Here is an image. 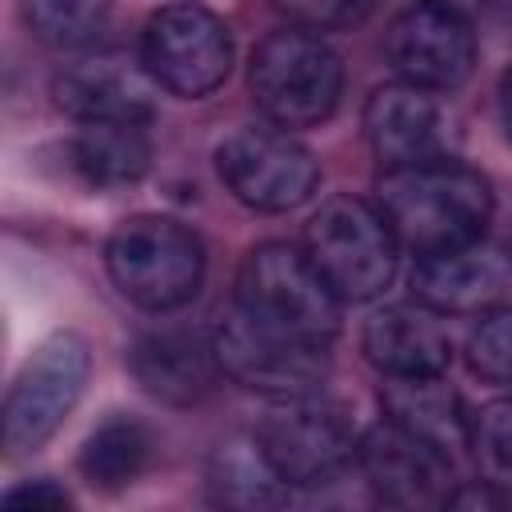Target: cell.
<instances>
[{
	"instance_id": "cell-28",
	"label": "cell",
	"mask_w": 512,
	"mask_h": 512,
	"mask_svg": "<svg viewBox=\"0 0 512 512\" xmlns=\"http://www.w3.org/2000/svg\"><path fill=\"white\" fill-rule=\"evenodd\" d=\"M424 4H436V8H448V12H456V16H472V12H480L488 0H424Z\"/></svg>"
},
{
	"instance_id": "cell-21",
	"label": "cell",
	"mask_w": 512,
	"mask_h": 512,
	"mask_svg": "<svg viewBox=\"0 0 512 512\" xmlns=\"http://www.w3.org/2000/svg\"><path fill=\"white\" fill-rule=\"evenodd\" d=\"M152 432L132 416L104 420L80 448V476L100 492H120L152 464Z\"/></svg>"
},
{
	"instance_id": "cell-17",
	"label": "cell",
	"mask_w": 512,
	"mask_h": 512,
	"mask_svg": "<svg viewBox=\"0 0 512 512\" xmlns=\"http://www.w3.org/2000/svg\"><path fill=\"white\" fill-rule=\"evenodd\" d=\"M364 356L384 376H432L452 360V336L428 304H388L364 324Z\"/></svg>"
},
{
	"instance_id": "cell-7",
	"label": "cell",
	"mask_w": 512,
	"mask_h": 512,
	"mask_svg": "<svg viewBox=\"0 0 512 512\" xmlns=\"http://www.w3.org/2000/svg\"><path fill=\"white\" fill-rule=\"evenodd\" d=\"M212 344L224 376H232L244 388L268 392V396H296L316 392L328 372V348L308 344L300 336H288L264 320H256L244 304H228L216 312Z\"/></svg>"
},
{
	"instance_id": "cell-16",
	"label": "cell",
	"mask_w": 512,
	"mask_h": 512,
	"mask_svg": "<svg viewBox=\"0 0 512 512\" xmlns=\"http://www.w3.org/2000/svg\"><path fill=\"white\" fill-rule=\"evenodd\" d=\"M128 368L148 396L176 408H188L212 396L216 376L224 372L216 360L212 332L184 328V324H164L136 336V344L128 348Z\"/></svg>"
},
{
	"instance_id": "cell-10",
	"label": "cell",
	"mask_w": 512,
	"mask_h": 512,
	"mask_svg": "<svg viewBox=\"0 0 512 512\" xmlns=\"http://www.w3.org/2000/svg\"><path fill=\"white\" fill-rule=\"evenodd\" d=\"M224 188L256 212H292L312 200L320 160L288 128H240L216 148Z\"/></svg>"
},
{
	"instance_id": "cell-12",
	"label": "cell",
	"mask_w": 512,
	"mask_h": 512,
	"mask_svg": "<svg viewBox=\"0 0 512 512\" xmlns=\"http://www.w3.org/2000/svg\"><path fill=\"white\" fill-rule=\"evenodd\" d=\"M356 464L384 504L440 508L452 496V456L388 416L360 436Z\"/></svg>"
},
{
	"instance_id": "cell-4",
	"label": "cell",
	"mask_w": 512,
	"mask_h": 512,
	"mask_svg": "<svg viewBox=\"0 0 512 512\" xmlns=\"http://www.w3.org/2000/svg\"><path fill=\"white\" fill-rule=\"evenodd\" d=\"M236 304H244L256 320L300 336L308 344H332L340 332V296L324 284L304 248L292 244H260L244 256L236 276Z\"/></svg>"
},
{
	"instance_id": "cell-20",
	"label": "cell",
	"mask_w": 512,
	"mask_h": 512,
	"mask_svg": "<svg viewBox=\"0 0 512 512\" xmlns=\"http://www.w3.org/2000/svg\"><path fill=\"white\" fill-rule=\"evenodd\" d=\"M208 484H212V496L232 508H268L288 500V484L268 464L256 436H228L212 452Z\"/></svg>"
},
{
	"instance_id": "cell-14",
	"label": "cell",
	"mask_w": 512,
	"mask_h": 512,
	"mask_svg": "<svg viewBox=\"0 0 512 512\" xmlns=\"http://www.w3.org/2000/svg\"><path fill=\"white\" fill-rule=\"evenodd\" d=\"M156 80L144 64L116 52H92L72 60L52 80V100L76 124H148L156 116Z\"/></svg>"
},
{
	"instance_id": "cell-15",
	"label": "cell",
	"mask_w": 512,
	"mask_h": 512,
	"mask_svg": "<svg viewBox=\"0 0 512 512\" xmlns=\"http://www.w3.org/2000/svg\"><path fill=\"white\" fill-rule=\"evenodd\" d=\"M508 280H512V256L488 244L484 236L460 248L416 256L408 276L412 296L440 316H468L500 304Z\"/></svg>"
},
{
	"instance_id": "cell-22",
	"label": "cell",
	"mask_w": 512,
	"mask_h": 512,
	"mask_svg": "<svg viewBox=\"0 0 512 512\" xmlns=\"http://www.w3.org/2000/svg\"><path fill=\"white\" fill-rule=\"evenodd\" d=\"M32 36L48 48H88L108 24V0H24Z\"/></svg>"
},
{
	"instance_id": "cell-8",
	"label": "cell",
	"mask_w": 512,
	"mask_h": 512,
	"mask_svg": "<svg viewBox=\"0 0 512 512\" xmlns=\"http://www.w3.org/2000/svg\"><path fill=\"white\" fill-rule=\"evenodd\" d=\"M88 384V344L76 332H56L32 348L4 396V448L12 456L36 452L56 436Z\"/></svg>"
},
{
	"instance_id": "cell-6",
	"label": "cell",
	"mask_w": 512,
	"mask_h": 512,
	"mask_svg": "<svg viewBox=\"0 0 512 512\" xmlns=\"http://www.w3.org/2000/svg\"><path fill=\"white\" fill-rule=\"evenodd\" d=\"M256 440L288 488H320L340 480L360 448L348 412L316 392L276 396L256 428Z\"/></svg>"
},
{
	"instance_id": "cell-5",
	"label": "cell",
	"mask_w": 512,
	"mask_h": 512,
	"mask_svg": "<svg viewBox=\"0 0 512 512\" xmlns=\"http://www.w3.org/2000/svg\"><path fill=\"white\" fill-rule=\"evenodd\" d=\"M304 252L340 300H372L396 276V236L384 212L356 196H336L304 228Z\"/></svg>"
},
{
	"instance_id": "cell-3",
	"label": "cell",
	"mask_w": 512,
	"mask_h": 512,
	"mask_svg": "<svg viewBox=\"0 0 512 512\" xmlns=\"http://www.w3.org/2000/svg\"><path fill=\"white\" fill-rule=\"evenodd\" d=\"M104 260L120 296L148 312L188 304L204 280V248L196 232L172 216H132L116 224Z\"/></svg>"
},
{
	"instance_id": "cell-9",
	"label": "cell",
	"mask_w": 512,
	"mask_h": 512,
	"mask_svg": "<svg viewBox=\"0 0 512 512\" xmlns=\"http://www.w3.org/2000/svg\"><path fill=\"white\" fill-rule=\"evenodd\" d=\"M140 64L156 88L196 100L224 84L232 68V36L216 12L200 4H168L144 24Z\"/></svg>"
},
{
	"instance_id": "cell-25",
	"label": "cell",
	"mask_w": 512,
	"mask_h": 512,
	"mask_svg": "<svg viewBox=\"0 0 512 512\" xmlns=\"http://www.w3.org/2000/svg\"><path fill=\"white\" fill-rule=\"evenodd\" d=\"M280 16L292 20V28L304 32H332V28H352L364 24L380 0H272Z\"/></svg>"
},
{
	"instance_id": "cell-18",
	"label": "cell",
	"mask_w": 512,
	"mask_h": 512,
	"mask_svg": "<svg viewBox=\"0 0 512 512\" xmlns=\"http://www.w3.org/2000/svg\"><path fill=\"white\" fill-rule=\"evenodd\" d=\"M380 404H384L388 420H396L400 428L416 432L420 440L444 448L448 456L456 448H468L472 412L464 408L460 392L444 380V372H432V376H384Z\"/></svg>"
},
{
	"instance_id": "cell-13",
	"label": "cell",
	"mask_w": 512,
	"mask_h": 512,
	"mask_svg": "<svg viewBox=\"0 0 512 512\" xmlns=\"http://www.w3.org/2000/svg\"><path fill=\"white\" fill-rule=\"evenodd\" d=\"M388 60L400 80L428 92L460 88L476 64V36L468 16L416 0L388 28Z\"/></svg>"
},
{
	"instance_id": "cell-2",
	"label": "cell",
	"mask_w": 512,
	"mask_h": 512,
	"mask_svg": "<svg viewBox=\"0 0 512 512\" xmlns=\"http://www.w3.org/2000/svg\"><path fill=\"white\" fill-rule=\"evenodd\" d=\"M248 88L256 108L276 128H312L336 112L344 64L320 36L304 28H280L256 44Z\"/></svg>"
},
{
	"instance_id": "cell-11",
	"label": "cell",
	"mask_w": 512,
	"mask_h": 512,
	"mask_svg": "<svg viewBox=\"0 0 512 512\" xmlns=\"http://www.w3.org/2000/svg\"><path fill=\"white\" fill-rule=\"evenodd\" d=\"M364 136L384 172L452 160V148H456L452 116L440 104V96L420 84H408V80L380 84L368 96Z\"/></svg>"
},
{
	"instance_id": "cell-24",
	"label": "cell",
	"mask_w": 512,
	"mask_h": 512,
	"mask_svg": "<svg viewBox=\"0 0 512 512\" xmlns=\"http://www.w3.org/2000/svg\"><path fill=\"white\" fill-rule=\"evenodd\" d=\"M472 376L488 384H512V304H492L480 312L464 344Z\"/></svg>"
},
{
	"instance_id": "cell-26",
	"label": "cell",
	"mask_w": 512,
	"mask_h": 512,
	"mask_svg": "<svg viewBox=\"0 0 512 512\" xmlns=\"http://www.w3.org/2000/svg\"><path fill=\"white\" fill-rule=\"evenodd\" d=\"M4 504H8V508H44V512H56V508H68L72 496H68L56 480L40 476V480H24V484H16V488L4 496Z\"/></svg>"
},
{
	"instance_id": "cell-27",
	"label": "cell",
	"mask_w": 512,
	"mask_h": 512,
	"mask_svg": "<svg viewBox=\"0 0 512 512\" xmlns=\"http://www.w3.org/2000/svg\"><path fill=\"white\" fill-rule=\"evenodd\" d=\"M496 108H500V128H504V136L512 140V68L500 76V88H496Z\"/></svg>"
},
{
	"instance_id": "cell-19",
	"label": "cell",
	"mask_w": 512,
	"mask_h": 512,
	"mask_svg": "<svg viewBox=\"0 0 512 512\" xmlns=\"http://www.w3.org/2000/svg\"><path fill=\"white\" fill-rule=\"evenodd\" d=\"M148 160L144 124H80L68 140V164L92 188H128L148 172Z\"/></svg>"
},
{
	"instance_id": "cell-1",
	"label": "cell",
	"mask_w": 512,
	"mask_h": 512,
	"mask_svg": "<svg viewBox=\"0 0 512 512\" xmlns=\"http://www.w3.org/2000/svg\"><path fill=\"white\" fill-rule=\"evenodd\" d=\"M376 208L384 212L400 248L428 256L480 240L496 204L488 180L476 168L460 160H436L384 172L376 184Z\"/></svg>"
},
{
	"instance_id": "cell-23",
	"label": "cell",
	"mask_w": 512,
	"mask_h": 512,
	"mask_svg": "<svg viewBox=\"0 0 512 512\" xmlns=\"http://www.w3.org/2000/svg\"><path fill=\"white\" fill-rule=\"evenodd\" d=\"M468 448L488 480L512 488V396L488 400L480 412H472Z\"/></svg>"
}]
</instances>
